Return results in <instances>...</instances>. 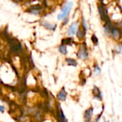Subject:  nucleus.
I'll list each match as a JSON object with an SVG mask.
<instances>
[{"mask_svg": "<svg viewBox=\"0 0 122 122\" xmlns=\"http://www.w3.org/2000/svg\"><path fill=\"white\" fill-rule=\"evenodd\" d=\"M66 61L69 66H77V62L74 59L67 58V59H66Z\"/></svg>", "mask_w": 122, "mask_h": 122, "instance_id": "11", "label": "nucleus"}, {"mask_svg": "<svg viewBox=\"0 0 122 122\" xmlns=\"http://www.w3.org/2000/svg\"><path fill=\"white\" fill-rule=\"evenodd\" d=\"M72 7H73V2H71V1L67 2L63 6V8L61 9V13L58 15L57 19L59 20H63L65 18L68 17V16H69V13H70Z\"/></svg>", "mask_w": 122, "mask_h": 122, "instance_id": "1", "label": "nucleus"}, {"mask_svg": "<svg viewBox=\"0 0 122 122\" xmlns=\"http://www.w3.org/2000/svg\"><path fill=\"white\" fill-rule=\"evenodd\" d=\"M73 39L71 38H67V39H64L62 40V44H64V45H69V44H71V42H72Z\"/></svg>", "mask_w": 122, "mask_h": 122, "instance_id": "13", "label": "nucleus"}, {"mask_svg": "<svg viewBox=\"0 0 122 122\" xmlns=\"http://www.w3.org/2000/svg\"><path fill=\"white\" fill-rule=\"evenodd\" d=\"M41 10H42V7L40 5H35L31 6L28 10V12L34 15H39L41 12Z\"/></svg>", "mask_w": 122, "mask_h": 122, "instance_id": "4", "label": "nucleus"}, {"mask_svg": "<svg viewBox=\"0 0 122 122\" xmlns=\"http://www.w3.org/2000/svg\"><path fill=\"white\" fill-rule=\"evenodd\" d=\"M41 25L43 26L46 29H49L50 31H54L56 29V25L51 24L49 22L46 21H41Z\"/></svg>", "mask_w": 122, "mask_h": 122, "instance_id": "6", "label": "nucleus"}, {"mask_svg": "<svg viewBox=\"0 0 122 122\" xmlns=\"http://www.w3.org/2000/svg\"><path fill=\"white\" fill-rule=\"evenodd\" d=\"M4 111H5V107L4 106H2V105L0 104V112L1 113H4Z\"/></svg>", "mask_w": 122, "mask_h": 122, "instance_id": "18", "label": "nucleus"}, {"mask_svg": "<svg viewBox=\"0 0 122 122\" xmlns=\"http://www.w3.org/2000/svg\"></svg>", "mask_w": 122, "mask_h": 122, "instance_id": "21", "label": "nucleus"}, {"mask_svg": "<svg viewBox=\"0 0 122 122\" xmlns=\"http://www.w3.org/2000/svg\"><path fill=\"white\" fill-rule=\"evenodd\" d=\"M110 34L114 38V39H119L120 36V31H119L118 29L111 26V31H110Z\"/></svg>", "mask_w": 122, "mask_h": 122, "instance_id": "8", "label": "nucleus"}, {"mask_svg": "<svg viewBox=\"0 0 122 122\" xmlns=\"http://www.w3.org/2000/svg\"><path fill=\"white\" fill-rule=\"evenodd\" d=\"M66 97H67V93L65 90L64 88H62L61 89V91L58 93L57 94V99L59 100V101H65L66 99Z\"/></svg>", "mask_w": 122, "mask_h": 122, "instance_id": "7", "label": "nucleus"}, {"mask_svg": "<svg viewBox=\"0 0 122 122\" xmlns=\"http://www.w3.org/2000/svg\"></svg>", "mask_w": 122, "mask_h": 122, "instance_id": "20", "label": "nucleus"}, {"mask_svg": "<svg viewBox=\"0 0 122 122\" xmlns=\"http://www.w3.org/2000/svg\"><path fill=\"white\" fill-rule=\"evenodd\" d=\"M94 73H96L97 75H99V74H101V68H100L97 64V65H95V66H94Z\"/></svg>", "mask_w": 122, "mask_h": 122, "instance_id": "15", "label": "nucleus"}, {"mask_svg": "<svg viewBox=\"0 0 122 122\" xmlns=\"http://www.w3.org/2000/svg\"><path fill=\"white\" fill-rule=\"evenodd\" d=\"M93 113H94L93 107H90L89 109H88L85 111L84 119L86 120V122H91V120L93 117Z\"/></svg>", "mask_w": 122, "mask_h": 122, "instance_id": "5", "label": "nucleus"}, {"mask_svg": "<svg viewBox=\"0 0 122 122\" xmlns=\"http://www.w3.org/2000/svg\"><path fill=\"white\" fill-rule=\"evenodd\" d=\"M78 29H79V23H78V21H75V22L72 23L70 25V26L69 27V29H68V31H67L68 36H72L73 35H74L76 34V32L77 31Z\"/></svg>", "mask_w": 122, "mask_h": 122, "instance_id": "3", "label": "nucleus"}, {"mask_svg": "<svg viewBox=\"0 0 122 122\" xmlns=\"http://www.w3.org/2000/svg\"><path fill=\"white\" fill-rule=\"evenodd\" d=\"M93 94L94 95L95 99H98L100 100L102 99V95L101 94V92H100L99 89L98 87H97L96 86H94V88L93 89Z\"/></svg>", "mask_w": 122, "mask_h": 122, "instance_id": "9", "label": "nucleus"}, {"mask_svg": "<svg viewBox=\"0 0 122 122\" xmlns=\"http://www.w3.org/2000/svg\"><path fill=\"white\" fill-rule=\"evenodd\" d=\"M88 56H89V54H88V51H87V49L85 46H82L78 53H77V56L79 59H82V60H86L87 58H88Z\"/></svg>", "mask_w": 122, "mask_h": 122, "instance_id": "2", "label": "nucleus"}, {"mask_svg": "<svg viewBox=\"0 0 122 122\" xmlns=\"http://www.w3.org/2000/svg\"><path fill=\"white\" fill-rule=\"evenodd\" d=\"M85 33H86V31L83 29H81L79 28L77 31H76V36H77V37L79 39H82V38H84V36L85 35Z\"/></svg>", "mask_w": 122, "mask_h": 122, "instance_id": "12", "label": "nucleus"}, {"mask_svg": "<svg viewBox=\"0 0 122 122\" xmlns=\"http://www.w3.org/2000/svg\"><path fill=\"white\" fill-rule=\"evenodd\" d=\"M92 39V41H93L94 43H96V44H97V43H98V39H97V38L96 37V36H95V35H93Z\"/></svg>", "mask_w": 122, "mask_h": 122, "instance_id": "16", "label": "nucleus"}, {"mask_svg": "<svg viewBox=\"0 0 122 122\" xmlns=\"http://www.w3.org/2000/svg\"><path fill=\"white\" fill-rule=\"evenodd\" d=\"M81 25H82V29L85 31H87V28H88V26H87V24H86V21L85 20V19L84 18H82L81 19Z\"/></svg>", "mask_w": 122, "mask_h": 122, "instance_id": "14", "label": "nucleus"}, {"mask_svg": "<svg viewBox=\"0 0 122 122\" xmlns=\"http://www.w3.org/2000/svg\"><path fill=\"white\" fill-rule=\"evenodd\" d=\"M118 53H119V54H122V45H121V46L119 47V49H118Z\"/></svg>", "mask_w": 122, "mask_h": 122, "instance_id": "19", "label": "nucleus"}, {"mask_svg": "<svg viewBox=\"0 0 122 122\" xmlns=\"http://www.w3.org/2000/svg\"><path fill=\"white\" fill-rule=\"evenodd\" d=\"M59 51L61 54H62L63 55H66L68 51H67V49H66V46L64 44H61L59 47Z\"/></svg>", "mask_w": 122, "mask_h": 122, "instance_id": "10", "label": "nucleus"}, {"mask_svg": "<svg viewBox=\"0 0 122 122\" xmlns=\"http://www.w3.org/2000/svg\"><path fill=\"white\" fill-rule=\"evenodd\" d=\"M68 21H69V17H66V18H65V19H64V22L62 23V25H63V26L66 25V24L68 23Z\"/></svg>", "mask_w": 122, "mask_h": 122, "instance_id": "17", "label": "nucleus"}]
</instances>
